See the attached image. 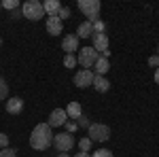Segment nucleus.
Wrapping results in <instances>:
<instances>
[{"mask_svg":"<svg viewBox=\"0 0 159 157\" xmlns=\"http://www.w3.org/2000/svg\"><path fill=\"white\" fill-rule=\"evenodd\" d=\"M53 136L55 134L51 132L49 123H38V125H34V130L30 134V146L34 151H47L53 145Z\"/></svg>","mask_w":159,"mask_h":157,"instance_id":"nucleus-1","label":"nucleus"},{"mask_svg":"<svg viewBox=\"0 0 159 157\" xmlns=\"http://www.w3.org/2000/svg\"><path fill=\"white\" fill-rule=\"evenodd\" d=\"M76 7H79V11L87 17L89 24H93V21H98V19H100V9H102L100 0H79Z\"/></svg>","mask_w":159,"mask_h":157,"instance_id":"nucleus-2","label":"nucleus"},{"mask_svg":"<svg viewBox=\"0 0 159 157\" xmlns=\"http://www.w3.org/2000/svg\"><path fill=\"white\" fill-rule=\"evenodd\" d=\"M21 15L30 21H38L43 17H47L45 9H43V2H38V0H25L21 4Z\"/></svg>","mask_w":159,"mask_h":157,"instance_id":"nucleus-3","label":"nucleus"},{"mask_svg":"<svg viewBox=\"0 0 159 157\" xmlns=\"http://www.w3.org/2000/svg\"><path fill=\"white\" fill-rule=\"evenodd\" d=\"M100 53L96 51V49L91 47V45H85V47L79 49V55H76V64H81L85 70H91L93 68V64L98 62Z\"/></svg>","mask_w":159,"mask_h":157,"instance_id":"nucleus-4","label":"nucleus"},{"mask_svg":"<svg viewBox=\"0 0 159 157\" xmlns=\"http://www.w3.org/2000/svg\"><path fill=\"white\" fill-rule=\"evenodd\" d=\"M87 138L91 142H106L110 138V127L106 123H91L87 127Z\"/></svg>","mask_w":159,"mask_h":157,"instance_id":"nucleus-5","label":"nucleus"},{"mask_svg":"<svg viewBox=\"0 0 159 157\" xmlns=\"http://www.w3.org/2000/svg\"><path fill=\"white\" fill-rule=\"evenodd\" d=\"M74 145H76V138L68 132H61V134H55V136H53V146H55L60 153H70L74 149Z\"/></svg>","mask_w":159,"mask_h":157,"instance_id":"nucleus-6","label":"nucleus"},{"mask_svg":"<svg viewBox=\"0 0 159 157\" xmlns=\"http://www.w3.org/2000/svg\"><path fill=\"white\" fill-rule=\"evenodd\" d=\"M93 76L96 74L91 72V70H85V68H81V70H76L72 76L74 85L79 87V89H85V87H91V83H93Z\"/></svg>","mask_w":159,"mask_h":157,"instance_id":"nucleus-7","label":"nucleus"},{"mask_svg":"<svg viewBox=\"0 0 159 157\" xmlns=\"http://www.w3.org/2000/svg\"><path fill=\"white\" fill-rule=\"evenodd\" d=\"M91 47L96 49L98 53H102V58H108L110 51H108V36L106 34H98V32H93V36H91Z\"/></svg>","mask_w":159,"mask_h":157,"instance_id":"nucleus-8","label":"nucleus"},{"mask_svg":"<svg viewBox=\"0 0 159 157\" xmlns=\"http://www.w3.org/2000/svg\"><path fill=\"white\" fill-rule=\"evenodd\" d=\"M45 28H47V32L51 36H60L61 30H64V21L57 15H49V17H45Z\"/></svg>","mask_w":159,"mask_h":157,"instance_id":"nucleus-9","label":"nucleus"},{"mask_svg":"<svg viewBox=\"0 0 159 157\" xmlns=\"http://www.w3.org/2000/svg\"><path fill=\"white\" fill-rule=\"evenodd\" d=\"M61 49L66 51V55H74L76 51H79V36L76 34H66V36L61 38Z\"/></svg>","mask_w":159,"mask_h":157,"instance_id":"nucleus-10","label":"nucleus"},{"mask_svg":"<svg viewBox=\"0 0 159 157\" xmlns=\"http://www.w3.org/2000/svg\"><path fill=\"white\" fill-rule=\"evenodd\" d=\"M66 121H68V115H66V110L64 109H53L49 115V123L51 127H61V125H66Z\"/></svg>","mask_w":159,"mask_h":157,"instance_id":"nucleus-11","label":"nucleus"},{"mask_svg":"<svg viewBox=\"0 0 159 157\" xmlns=\"http://www.w3.org/2000/svg\"><path fill=\"white\" fill-rule=\"evenodd\" d=\"M4 109H7V113L9 115H19L21 110H24V100L21 98H9L7 100V104H4Z\"/></svg>","mask_w":159,"mask_h":157,"instance_id":"nucleus-12","label":"nucleus"},{"mask_svg":"<svg viewBox=\"0 0 159 157\" xmlns=\"http://www.w3.org/2000/svg\"><path fill=\"white\" fill-rule=\"evenodd\" d=\"M93 70H96L93 74H98V76H106V72L110 70V62H108V58H102V55H100L98 62L93 64Z\"/></svg>","mask_w":159,"mask_h":157,"instance_id":"nucleus-13","label":"nucleus"},{"mask_svg":"<svg viewBox=\"0 0 159 157\" xmlns=\"http://www.w3.org/2000/svg\"><path fill=\"white\" fill-rule=\"evenodd\" d=\"M91 87H93L96 91H100V94H106V91L110 89V81L106 79V76H98V74H96V76H93Z\"/></svg>","mask_w":159,"mask_h":157,"instance_id":"nucleus-14","label":"nucleus"},{"mask_svg":"<svg viewBox=\"0 0 159 157\" xmlns=\"http://www.w3.org/2000/svg\"><path fill=\"white\" fill-rule=\"evenodd\" d=\"M43 9H45V15L49 17V15H57L61 9V2L60 0H45L43 2Z\"/></svg>","mask_w":159,"mask_h":157,"instance_id":"nucleus-15","label":"nucleus"},{"mask_svg":"<svg viewBox=\"0 0 159 157\" xmlns=\"http://www.w3.org/2000/svg\"><path fill=\"white\" fill-rule=\"evenodd\" d=\"M76 36L79 38H91L93 36V25L89 24V21L79 24V28H76Z\"/></svg>","mask_w":159,"mask_h":157,"instance_id":"nucleus-16","label":"nucleus"},{"mask_svg":"<svg viewBox=\"0 0 159 157\" xmlns=\"http://www.w3.org/2000/svg\"><path fill=\"white\" fill-rule=\"evenodd\" d=\"M66 110V115H68V119H79L81 115H83V109H81V102H70L68 104V109Z\"/></svg>","mask_w":159,"mask_h":157,"instance_id":"nucleus-17","label":"nucleus"},{"mask_svg":"<svg viewBox=\"0 0 159 157\" xmlns=\"http://www.w3.org/2000/svg\"><path fill=\"white\" fill-rule=\"evenodd\" d=\"M76 145H79V149H81L83 153H89V149H91V145H93V142H91V140H89L87 136H83V138H81V140H79Z\"/></svg>","mask_w":159,"mask_h":157,"instance_id":"nucleus-18","label":"nucleus"},{"mask_svg":"<svg viewBox=\"0 0 159 157\" xmlns=\"http://www.w3.org/2000/svg\"><path fill=\"white\" fill-rule=\"evenodd\" d=\"M0 7L7 9V11H15V9H19V2H17V0H2Z\"/></svg>","mask_w":159,"mask_h":157,"instance_id":"nucleus-19","label":"nucleus"},{"mask_svg":"<svg viewBox=\"0 0 159 157\" xmlns=\"http://www.w3.org/2000/svg\"><path fill=\"white\" fill-rule=\"evenodd\" d=\"M7 98H9V85L4 79H0V102H4Z\"/></svg>","mask_w":159,"mask_h":157,"instance_id":"nucleus-20","label":"nucleus"},{"mask_svg":"<svg viewBox=\"0 0 159 157\" xmlns=\"http://www.w3.org/2000/svg\"><path fill=\"white\" fill-rule=\"evenodd\" d=\"M64 66L70 70V68H74L76 66V55H64Z\"/></svg>","mask_w":159,"mask_h":157,"instance_id":"nucleus-21","label":"nucleus"},{"mask_svg":"<svg viewBox=\"0 0 159 157\" xmlns=\"http://www.w3.org/2000/svg\"><path fill=\"white\" fill-rule=\"evenodd\" d=\"M93 32H98V34H104V32H106V24H104V21H102V19H98V21H93Z\"/></svg>","mask_w":159,"mask_h":157,"instance_id":"nucleus-22","label":"nucleus"},{"mask_svg":"<svg viewBox=\"0 0 159 157\" xmlns=\"http://www.w3.org/2000/svg\"><path fill=\"white\" fill-rule=\"evenodd\" d=\"M91 157H112V151H108V149H98V151L91 153Z\"/></svg>","mask_w":159,"mask_h":157,"instance_id":"nucleus-23","label":"nucleus"},{"mask_svg":"<svg viewBox=\"0 0 159 157\" xmlns=\"http://www.w3.org/2000/svg\"><path fill=\"white\" fill-rule=\"evenodd\" d=\"M0 157H17V151L7 146V149H0Z\"/></svg>","mask_w":159,"mask_h":157,"instance_id":"nucleus-24","label":"nucleus"},{"mask_svg":"<svg viewBox=\"0 0 159 157\" xmlns=\"http://www.w3.org/2000/svg\"><path fill=\"white\" fill-rule=\"evenodd\" d=\"M57 17H60L61 21H64V19H70V9H68V7H61L60 13H57Z\"/></svg>","mask_w":159,"mask_h":157,"instance_id":"nucleus-25","label":"nucleus"},{"mask_svg":"<svg viewBox=\"0 0 159 157\" xmlns=\"http://www.w3.org/2000/svg\"><path fill=\"white\" fill-rule=\"evenodd\" d=\"M76 127H79L76 121H72V119L66 121V132H68V134H74V132H76Z\"/></svg>","mask_w":159,"mask_h":157,"instance_id":"nucleus-26","label":"nucleus"},{"mask_svg":"<svg viewBox=\"0 0 159 157\" xmlns=\"http://www.w3.org/2000/svg\"><path fill=\"white\" fill-rule=\"evenodd\" d=\"M9 146V136L4 132H0V149H7Z\"/></svg>","mask_w":159,"mask_h":157,"instance_id":"nucleus-27","label":"nucleus"},{"mask_svg":"<svg viewBox=\"0 0 159 157\" xmlns=\"http://www.w3.org/2000/svg\"><path fill=\"white\" fill-rule=\"evenodd\" d=\"M76 125H79V127H89V125H91V123H89V121H87V117H83V115H81V117H79V119H76Z\"/></svg>","mask_w":159,"mask_h":157,"instance_id":"nucleus-28","label":"nucleus"},{"mask_svg":"<svg viewBox=\"0 0 159 157\" xmlns=\"http://www.w3.org/2000/svg\"><path fill=\"white\" fill-rule=\"evenodd\" d=\"M148 66H151V68H159V58H157V53L148 58Z\"/></svg>","mask_w":159,"mask_h":157,"instance_id":"nucleus-29","label":"nucleus"},{"mask_svg":"<svg viewBox=\"0 0 159 157\" xmlns=\"http://www.w3.org/2000/svg\"><path fill=\"white\" fill-rule=\"evenodd\" d=\"M11 17H13V19H19V17H24V15H21V9H15V11H11Z\"/></svg>","mask_w":159,"mask_h":157,"instance_id":"nucleus-30","label":"nucleus"},{"mask_svg":"<svg viewBox=\"0 0 159 157\" xmlns=\"http://www.w3.org/2000/svg\"><path fill=\"white\" fill-rule=\"evenodd\" d=\"M153 79H155V83L159 85V68H155V74H153Z\"/></svg>","mask_w":159,"mask_h":157,"instance_id":"nucleus-31","label":"nucleus"},{"mask_svg":"<svg viewBox=\"0 0 159 157\" xmlns=\"http://www.w3.org/2000/svg\"><path fill=\"white\" fill-rule=\"evenodd\" d=\"M74 157H91V155H89V153H83V151H81V153H76Z\"/></svg>","mask_w":159,"mask_h":157,"instance_id":"nucleus-32","label":"nucleus"},{"mask_svg":"<svg viewBox=\"0 0 159 157\" xmlns=\"http://www.w3.org/2000/svg\"><path fill=\"white\" fill-rule=\"evenodd\" d=\"M57 157H70V153H57Z\"/></svg>","mask_w":159,"mask_h":157,"instance_id":"nucleus-33","label":"nucleus"},{"mask_svg":"<svg viewBox=\"0 0 159 157\" xmlns=\"http://www.w3.org/2000/svg\"><path fill=\"white\" fill-rule=\"evenodd\" d=\"M157 58H159V47H157Z\"/></svg>","mask_w":159,"mask_h":157,"instance_id":"nucleus-34","label":"nucleus"},{"mask_svg":"<svg viewBox=\"0 0 159 157\" xmlns=\"http://www.w3.org/2000/svg\"><path fill=\"white\" fill-rule=\"evenodd\" d=\"M0 45H2V38H0Z\"/></svg>","mask_w":159,"mask_h":157,"instance_id":"nucleus-35","label":"nucleus"},{"mask_svg":"<svg viewBox=\"0 0 159 157\" xmlns=\"http://www.w3.org/2000/svg\"><path fill=\"white\" fill-rule=\"evenodd\" d=\"M0 9H2V7H0Z\"/></svg>","mask_w":159,"mask_h":157,"instance_id":"nucleus-36","label":"nucleus"}]
</instances>
